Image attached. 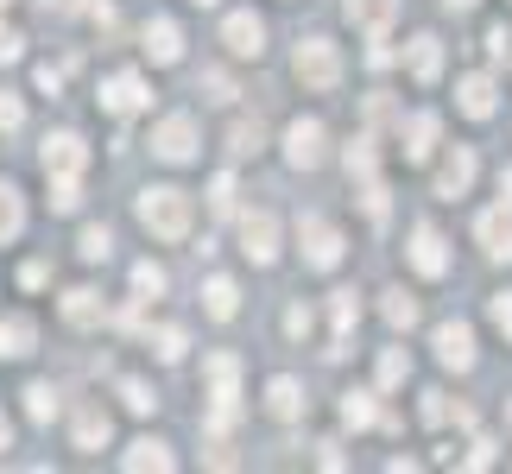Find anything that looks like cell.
Listing matches in <instances>:
<instances>
[{"label":"cell","instance_id":"1","mask_svg":"<svg viewBox=\"0 0 512 474\" xmlns=\"http://www.w3.org/2000/svg\"><path fill=\"white\" fill-rule=\"evenodd\" d=\"M140 228L159 234V241H184V234H190V196L171 190V184L146 190V196H140Z\"/></svg>","mask_w":512,"mask_h":474},{"label":"cell","instance_id":"2","mask_svg":"<svg viewBox=\"0 0 512 474\" xmlns=\"http://www.w3.org/2000/svg\"><path fill=\"white\" fill-rule=\"evenodd\" d=\"M291 70H298L304 89H336L342 83V51L329 45V38H304L298 57H291Z\"/></svg>","mask_w":512,"mask_h":474},{"label":"cell","instance_id":"3","mask_svg":"<svg viewBox=\"0 0 512 474\" xmlns=\"http://www.w3.org/2000/svg\"><path fill=\"white\" fill-rule=\"evenodd\" d=\"M298 253H304V266H317V272L342 266V228L323 222V215H304L298 222Z\"/></svg>","mask_w":512,"mask_h":474},{"label":"cell","instance_id":"4","mask_svg":"<svg viewBox=\"0 0 512 474\" xmlns=\"http://www.w3.org/2000/svg\"><path fill=\"white\" fill-rule=\"evenodd\" d=\"M241 253H247L253 266H272V260H279V215H272V209L241 215Z\"/></svg>","mask_w":512,"mask_h":474},{"label":"cell","instance_id":"5","mask_svg":"<svg viewBox=\"0 0 512 474\" xmlns=\"http://www.w3.org/2000/svg\"><path fill=\"white\" fill-rule=\"evenodd\" d=\"M285 158L298 171H317L323 158H329V127L323 121H291L285 127Z\"/></svg>","mask_w":512,"mask_h":474},{"label":"cell","instance_id":"6","mask_svg":"<svg viewBox=\"0 0 512 474\" xmlns=\"http://www.w3.org/2000/svg\"><path fill=\"white\" fill-rule=\"evenodd\" d=\"M152 152H159L165 165H184V158H196V121H190V114H165V121L152 127Z\"/></svg>","mask_w":512,"mask_h":474},{"label":"cell","instance_id":"7","mask_svg":"<svg viewBox=\"0 0 512 474\" xmlns=\"http://www.w3.org/2000/svg\"><path fill=\"white\" fill-rule=\"evenodd\" d=\"M146 102H152V89H146L140 70H121V76H108V83H102V108L108 114H140Z\"/></svg>","mask_w":512,"mask_h":474},{"label":"cell","instance_id":"8","mask_svg":"<svg viewBox=\"0 0 512 474\" xmlns=\"http://www.w3.org/2000/svg\"><path fill=\"white\" fill-rule=\"evenodd\" d=\"M38 158H45V177H83V165H89V146L76 140V133H51Z\"/></svg>","mask_w":512,"mask_h":474},{"label":"cell","instance_id":"9","mask_svg":"<svg viewBox=\"0 0 512 474\" xmlns=\"http://www.w3.org/2000/svg\"><path fill=\"white\" fill-rule=\"evenodd\" d=\"M405 253H411V266H418L424 279H443V272H449V247H443V234L430 228V222L411 228V247Z\"/></svg>","mask_w":512,"mask_h":474},{"label":"cell","instance_id":"10","mask_svg":"<svg viewBox=\"0 0 512 474\" xmlns=\"http://www.w3.org/2000/svg\"><path fill=\"white\" fill-rule=\"evenodd\" d=\"M437 361L468 373V367H475V329H468V323H443L437 329Z\"/></svg>","mask_w":512,"mask_h":474},{"label":"cell","instance_id":"11","mask_svg":"<svg viewBox=\"0 0 512 474\" xmlns=\"http://www.w3.org/2000/svg\"><path fill=\"white\" fill-rule=\"evenodd\" d=\"M203 380H209V399L222 405V411H234V386H241V361H234V354H209V361H203Z\"/></svg>","mask_w":512,"mask_h":474},{"label":"cell","instance_id":"12","mask_svg":"<svg viewBox=\"0 0 512 474\" xmlns=\"http://www.w3.org/2000/svg\"><path fill=\"white\" fill-rule=\"evenodd\" d=\"M468 184H475V152L456 146V152L437 165V196H449V203H456V196H468Z\"/></svg>","mask_w":512,"mask_h":474},{"label":"cell","instance_id":"13","mask_svg":"<svg viewBox=\"0 0 512 474\" xmlns=\"http://www.w3.org/2000/svg\"><path fill=\"white\" fill-rule=\"evenodd\" d=\"M222 45L234 51V57H260L266 51V26L253 13H228V26H222Z\"/></svg>","mask_w":512,"mask_h":474},{"label":"cell","instance_id":"14","mask_svg":"<svg viewBox=\"0 0 512 474\" xmlns=\"http://www.w3.org/2000/svg\"><path fill=\"white\" fill-rule=\"evenodd\" d=\"M405 64H411V76H418V83H437V76H443V38L418 32V38L405 45Z\"/></svg>","mask_w":512,"mask_h":474},{"label":"cell","instance_id":"15","mask_svg":"<svg viewBox=\"0 0 512 474\" xmlns=\"http://www.w3.org/2000/svg\"><path fill=\"white\" fill-rule=\"evenodd\" d=\"M437 133H443V121H437V114H411V121H405V133H399V140H405V158H411V165H424V158H430V146H437Z\"/></svg>","mask_w":512,"mask_h":474},{"label":"cell","instance_id":"16","mask_svg":"<svg viewBox=\"0 0 512 474\" xmlns=\"http://www.w3.org/2000/svg\"><path fill=\"white\" fill-rule=\"evenodd\" d=\"M146 57L152 64H177V57H184V32H177L171 19H146Z\"/></svg>","mask_w":512,"mask_h":474},{"label":"cell","instance_id":"17","mask_svg":"<svg viewBox=\"0 0 512 474\" xmlns=\"http://www.w3.org/2000/svg\"><path fill=\"white\" fill-rule=\"evenodd\" d=\"M456 102H462L468 121H487V114H494V76H462V83H456Z\"/></svg>","mask_w":512,"mask_h":474},{"label":"cell","instance_id":"18","mask_svg":"<svg viewBox=\"0 0 512 474\" xmlns=\"http://www.w3.org/2000/svg\"><path fill=\"white\" fill-rule=\"evenodd\" d=\"M475 234H481V247L494 253V260H512V215L506 209H487L475 222Z\"/></svg>","mask_w":512,"mask_h":474},{"label":"cell","instance_id":"19","mask_svg":"<svg viewBox=\"0 0 512 474\" xmlns=\"http://www.w3.org/2000/svg\"><path fill=\"white\" fill-rule=\"evenodd\" d=\"M32 342H38L32 316H0V361H19V354H32Z\"/></svg>","mask_w":512,"mask_h":474},{"label":"cell","instance_id":"20","mask_svg":"<svg viewBox=\"0 0 512 474\" xmlns=\"http://www.w3.org/2000/svg\"><path fill=\"white\" fill-rule=\"evenodd\" d=\"M342 13H348L361 32H386L392 13H399V0H342Z\"/></svg>","mask_w":512,"mask_h":474},{"label":"cell","instance_id":"21","mask_svg":"<svg viewBox=\"0 0 512 474\" xmlns=\"http://www.w3.org/2000/svg\"><path fill=\"white\" fill-rule=\"evenodd\" d=\"M203 310L215 316V323H228V316L241 310V285H234V279H209L203 285Z\"/></svg>","mask_w":512,"mask_h":474},{"label":"cell","instance_id":"22","mask_svg":"<svg viewBox=\"0 0 512 474\" xmlns=\"http://www.w3.org/2000/svg\"><path fill=\"white\" fill-rule=\"evenodd\" d=\"M76 449H108V411L102 405H89V411H76Z\"/></svg>","mask_w":512,"mask_h":474},{"label":"cell","instance_id":"23","mask_svg":"<svg viewBox=\"0 0 512 474\" xmlns=\"http://www.w3.org/2000/svg\"><path fill=\"white\" fill-rule=\"evenodd\" d=\"M64 316H70V323H76V329H95V323H102V316H108V310H102V298H95V291H89V285H76V291H70V298H64Z\"/></svg>","mask_w":512,"mask_h":474},{"label":"cell","instance_id":"24","mask_svg":"<svg viewBox=\"0 0 512 474\" xmlns=\"http://www.w3.org/2000/svg\"><path fill=\"white\" fill-rule=\"evenodd\" d=\"M19 228H26V203H19V190L0 177V241H19Z\"/></svg>","mask_w":512,"mask_h":474},{"label":"cell","instance_id":"25","mask_svg":"<svg viewBox=\"0 0 512 474\" xmlns=\"http://www.w3.org/2000/svg\"><path fill=\"white\" fill-rule=\"evenodd\" d=\"M266 405H272V418H298V411H304V386L298 380H272Z\"/></svg>","mask_w":512,"mask_h":474},{"label":"cell","instance_id":"26","mask_svg":"<svg viewBox=\"0 0 512 474\" xmlns=\"http://www.w3.org/2000/svg\"><path fill=\"white\" fill-rule=\"evenodd\" d=\"M260 146H266V127L260 121H234V133H228V152L234 158H253Z\"/></svg>","mask_w":512,"mask_h":474},{"label":"cell","instance_id":"27","mask_svg":"<svg viewBox=\"0 0 512 474\" xmlns=\"http://www.w3.org/2000/svg\"><path fill=\"white\" fill-rule=\"evenodd\" d=\"M121 462H127V468H171L177 456H171V449H165V443H152V437H146V443H133V449H127V456H121Z\"/></svg>","mask_w":512,"mask_h":474},{"label":"cell","instance_id":"28","mask_svg":"<svg viewBox=\"0 0 512 474\" xmlns=\"http://www.w3.org/2000/svg\"><path fill=\"white\" fill-rule=\"evenodd\" d=\"M159 291H165V266L140 260V266H133V298H140V304H152V298H159Z\"/></svg>","mask_w":512,"mask_h":474},{"label":"cell","instance_id":"29","mask_svg":"<svg viewBox=\"0 0 512 474\" xmlns=\"http://www.w3.org/2000/svg\"><path fill=\"white\" fill-rule=\"evenodd\" d=\"M386 323L392 329H411V323H418V298H411V291H386Z\"/></svg>","mask_w":512,"mask_h":474},{"label":"cell","instance_id":"30","mask_svg":"<svg viewBox=\"0 0 512 474\" xmlns=\"http://www.w3.org/2000/svg\"><path fill=\"white\" fill-rule=\"evenodd\" d=\"M26 418H38V424H51V418H57V386H45V380L26 386Z\"/></svg>","mask_w":512,"mask_h":474},{"label":"cell","instance_id":"31","mask_svg":"<svg viewBox=\"0 0 512 474\" xmlns=\"http://www.w3.org/2000/svg\"><path fill=\"white\" fill-rule=\"evenodd\" d=\"M329 323H336V335H348L354 323H361V304H354V291H336V298H329Z\"/></svg>","mask_w":512,"mask_h":474},{"label":"cell","instance_id":"32","mask_svg":"<svg viewBox=\"0 0 512 474\" xmlns=\"http://www.w3.org/2000/svg\"><path fill=\"white\" fill-rule=\"evenodd\" d=\"M405 373H411V354H405V348H386V354H380V386H386V392L405 386Z\"/></svg>","mask_w":512,"mask_h":474},{"label":"cell","instance_id":"33","mask_svg":"<svg viewBox=\"0 0 512 474\" xmlns=\"http://www.w3.org/2000/svg\"><path fill=\"white\" fill-rule=\"evenodd\" d=\"M76 203H83V184H76V177H51V209L70 215Z\"/></svg>","mask_w":512,"mask_h":474},{"label":"cell","instance_id":"34","mask_svg":"<svg viewBox=\"0 0 512 474\" xmlns=\"http://www.w3.org/2000/svg\"><path fill=\"white\" fill-rule=\"evenodd\" d=\"M76 253H83V260H108V253H114V234H108V228H83Z\"/></svg>","mask_w":512,"mask_h":474},{"label":"cell","instance_id":"35","mask_svg":"<svg viewBox=\"0 0 512 474\" xmlns=\"http://www.w3.org/2000/svg\"><path fill=\"white\" fill-rule=\"evenodd\" d=\"M348 177L373 184V140H354V146H348Z\"/></svg>","mask_w":512,"mask_h":474},{"label":"cell","instance_id":"36","mask_svg":"<svg viewBox=\"0 0 512 474\" xmlns=\"http://www.w3.org/2000/svg\"><path fill=\"white\" fill-rule=\"evenodd\" d=\"M342 424H354V430L373 424V399H367V392H348V399H342Z\"/></svg>","mask_w":512,"mask_h":474},{"label":"cell","instance_id":"37","mask_svg":"<svg viewBox=\"0 0 512 474\" xmlns=\"http://www.w3.org/2000/svg\"><path fill=\"white\" fill-rule=\"evenodd\" d=\"M152 354L159 361H184V329H159L152 335Z\"/></svg>","mask_w":512,"mask_h":474},{"label":"cell","instance_id":"38","mask_svg":"<svg viewBox=\"0 0 512 474\" xmlns=\"http://www.w3.org/2000/svg\"><path fill=\"white\" fill-rule=\"evenodd\" d=\"M121 399H127V411H140V418L159 405V399H152V386H140V380H121Z\"/></svg>","mask_w":512,"mask_h":474},{"label":"cell","instance_id":"39","mask_svg":"<svg viewBox=\"0 0 512 474\" xmlns=\"http://www.w3.org/2000/svg\"><path fill=\"white\" fill-rule=\"evenodd\" d=\"M19 121H26V108H19V95L0 89V133H19Z\"/></svg>","mask_w":512,"mask_h":474},{"label":"cell","instance_id":"40","mask_svg":"<svg viewBox=\"0 0 512 474\" xmlns=\"http://www.w3.org/2000/svg\"><path fill=\"white\" fill-rule=\"evenodd\" d=\"M487 316H494V329H500L506 342H512V291H500V298H494V310H487Z\"/></svg>","mask_w":512,"mask_h":474},{"label":"cell","instance_id":"41","mask_svg":"<svg viewBox=\"0 0 512 474\" xmlns=\"http://www.w3.org/2000/svg\"><path fill=\"white\" fill-rule=\"evenodd\" d=\"M209 203L222 209V215L234 209V177H228V171H222V177H215V184H209Z\"/></svg>","mask_w":512,"mask_h":474},{"label":"cell","instance_id":"42","mask_svg":"<svg viewBox=\"0 0 512 474\" xmlns=\"http://www.w3.org/2000/svg\"><path fill=\"white\" fill-rule=\"evenodd\" d=\"M19 51H26V38H19V32H7V26H0V64H19Z\"/></svg>","mask_w":512,"mask_h":474},{"label":"cell","instance_id":"43","mask_svg":"<svg viewBox=\"0 0 512 474\" xmlns=\"http://www.w3.org/2000/svg\"><path fill=\"white\" fill-rule=\"evenodd\" d=\"M203 83H209V102H234V83H228V76H222V70H209V76H203Z\"/></svg>","mask_w":512,"mask_h":474},{"label":"cell","instance_id":"44","mask_svg":"<svg viewBox=\"0 0 512 474\" xmlns=\"http://www.w3.org/2000/svg\"><path fill=\"white\" fill-rule=\"evenodd\" d=\"M38 89H45V95H57V89H64V70H51V64H38Z\"/></svg>","mask_w":512,"mask_h":474},{"label":"cell","instance_id":"45","mask_svg":"<svg viewBox=\"0 0 512 474\" xmlns=\"http://www.w3.org/2000/svg\"><path fill=\"white\" fill-rule=\"evenodd\" d=\"M487 51L506 57V51H512V32H506V26H494V32H487Z\"/></svg>","mask_w":512,"mask_h":474},{"label":"cell","instance_id":"46","mask_svg":"<svg viewBox=\"0 0 512 474\" xmlns=\"http://www.w3.org/2000/svg\"><path fill=\"white\" fill-rule=\"evenodd\" d=\"M500 196H506V203H512V165L500 171Z\"/></svg>","mask_w":512,"mask_h":474},{"label":"cell","instance_id":"47","mask_svg":"<svg viewBox=\"0 0 512 474\" xmlns=\"http://www.w3.org/2000/svg\"><path fill=\"white\" fill-rule=\"evenodd\" d=\"M45 7H57V13H70V7H83V0H45Z\"/></svg>","mask_w":512,"mask_h":474},{"label":"cell","instance_id":"48","mask_svg":"<svg viewBox=\"0 0 512 474\" xmlns=\"http://www.w3.org/2000/svg\"><path fill=\"white\" fill-rule=\"evenodd\" d=\"M13 443V430H7V418H0V449H7Z\"/></svg>","mask_w":512,"mask_h":474},{"label":"cell","instance_id":"49","mask_svg":"<svg viewBox=\"0 0 512 474\" xmlns=\"http://www.w3.org/2000/svg\"><path fill=\"white\" fill-rule=\"evenodd\" d=\"M449 7H475V0H449Z\"/></svg>","mask_w":512,"mask_h":474},{"label":"cell","instance_id":"50","mask_svg":"<svg viewBox=\"0 0 512 474\" xmlns=\"http://www.w3.org/2000/svg\"><path fill=\"white\" fill-rule=\"evenodd\" d=\"M196 7H215V0H196Z\"/></svg>","mask_w":512,"mask_h":474}]
</instances>
